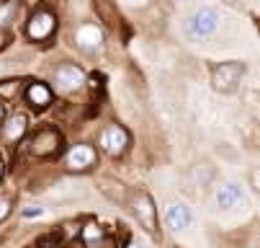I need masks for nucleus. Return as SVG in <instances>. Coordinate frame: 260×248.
I'll return each mask as SVG.
<instances>
[{
	"label": "nucleus",
	"instance_id": "1",
	"mask_svg": "<svg viewBox=\"0 0 260 248\" xmlns=\"http://www.w3.org/2000/svg\"><path fill=\"white\" fill-rule=\"evenodd\" d=\"M247 73V65L240 60H227V62H219L211 67V88L221 96H230L240 88L242 78Z\"/></svg>",
	"mask_w": 260,
	"mask_h": 248
},
{
	"label": "nucleus",
	"instance_id": "2",
	"mask_svg": "<svg viewBox=\"0 0 260 248\" xmlns=\"http://www.w3.org/2000/svg\"><path fill=\"white\" fill-rule=\"evenodd\" d=\"M129 204H132V212H134L137 223L144 228V233L157 238V207H155V199L150 197V191L134 189L132 197H129Z\"/></svg>",
	"mask_w": 260,
	"mask_h": 248
},
{
	"label": "nucleus",
	"instance_id": "3",
	"mask_svg": "<svg viewBox=\"0 0 260 248\" xmlns=\"http://www.w3.org/2000/svg\"><path fill=\"white\" fill-rule=\"evenodd\" d=\"M62 134L54 129V127H42L36 129L28 140V153L39 160H52L62 153Z\"/></svg>",
	"mask_w": 260,
	"mask_h": 248
},
{
	"label": "nucleus",
	"instance_id": "4",
	"mask_svg": "<svg viewBox=\"0 0 260 248\" xmlns=\"http://www.w3.org/2000/svg\"><path fill=\"white\" fill-rule=\"evenodd\" d=\"M129 145H132V134H129V129H126L124 124H119V122L106 124V127L101 129V134H98V148H101L108 158H121V155L129 150Z\"/></svg>",
	"mask_w": 260,
	"mask_h": 248
},
{
	"label": "nucleus",
	"instance_id": "5",
	"mask_svg": "<svg viewBox=\"0 0 260 248\" xmlns=\"http://www.w3.org/2000/svg\"><path fill=\"white\" fill-rule=\"evenodd\" d=\"M72 44H75L83 54H101L103 52V31L98 23L93 21H83L75 26V31H72Z\"/></svg>",
	"mask_w": 260,
	"mask_h": 248
},
{
	"label": "nucleus",
	"instance_id": "6",
	"mask_svg": "<svg viewBox=\"0 0 260 248\" xmlns=\"http://www.w3.org/2000/svg\"><path fill=\"white\" fill-rule=\"evenodd\" d=\"M54 31H57V16L52 11H34L31 18L26 21V37L31 42H49L54 37Z\"/></svg>",
	"mask_w": 260,
	"mask_h": 248
},
{
	"label": "nucleus",
	"instance_id": "7",
	"mask_svg": "<svg viewBox=\"0 0 260 248\" xmlns=\"http://www.w3.org/2000/svg\"><path fill=\"white\" fill-rule=\"evenodd\" d=\"M52 80H54V88L59 93H72V91L83 88L85 73H83V67H78L75 62H59L54 67V73H52Z\"/></svg>",
	"mask_w": 260,
	"mask_h": 248
},
{
	"label": "nucleus",
	"instance_id": "8",
	"mask_svg": "<svg viewBox=\"0 0 260 248\" xmlns=\"http://www.w3.org/2000/svg\"><path fill=\"white\" fill-rule=\"evenodd\" d=\"M219 26V13L214 8H199L188 18V37L191 39H206Z\"/></svg>",
	"mask_w": 260,
	"mask_h": 248
},
{
	"label": "nucleus",
	"instance_id": "9",
	"mask_svg": "<svg viewBox=\"0 0 260 248\" xmlns=\"http://www.w3.org/2000/svg\"><path fill=\"white\" fill-rule=\"evenodd\" d=\"M98 163V153L93 145L88 143H80V145H72L64 155V166L75 173H83V171H90L93 166Z\"/></svg>",
	"mask_w": 260,
	"mask_h": 248
},
{
	"label": "nucleus",
	"instance_id": "10",
	"mask_svg": "<svg viewBox=\"0 0 260 248\" xmlns=\"http://www.w3.org/2000/svg\"><path fill=\"white\" fill-rule=\"evenodd\" d=\"M23 96H26V103L31 106L34 112H44L47 106L52 103V98H54V91H52V86H47L42 80H34V83L26 86Z\"/></svg>",
	"mask_w": 260,
	"mask_h": 248
},
{
	"label": "nucleus",
	"instance_id": "11",
	"mask_svg": "<svg viewBox=\"0 0 260 248\" xmlns=\"http://www.w3.org/2000/svg\"><path fill=\"white\" fill-rule=\"evenodd\" d=\"M165 223L170 230H185L191 225V209L183 202H170L165 209Z\"/></svg>",
	"mask_w": 260,
	"mask_h": 248
},
{
	"label": "nucleus",
	"instance_id": "12",
	"mask_svg": "<svg viewBox=\"0 0 260 248\" xmlns=\"http://www.w3.org/2000/svg\"><path fill=\"white\" fill-rule=\"evenodd\" d=\"M28 124H26V117L23 114H13L11 119H6V124H0V137L6 140V143H18V140L26 134Z\"/></svg>",
	"mask_w": 260,
	"mask_h": 248
},
{
	"label": "nucleus",
	"instance_id": "13",
	"mask_svg": "<svg viewBox=\"0 0 260 248\" xmlns=\"http://www.w3.org/2000/svg\"><path fill=\"white\" fill-rule=\"evenodd\" d=\"M240 202H242V189H240L237 184L227 181V184H221V186L216 189V204H219L221 209H232V207H237Z\"/></svg>",
	"mask_w": 260,
	"mask_h": 248
},
{
	"label": "nucleus",
	"instance_id": "14",
	"mask_svg": "<svg viewBox=\"0 0 260 248\" xmlns=\"http://www.w3.org/2000/svg\"><path fill=\"white\" fill-rule=\"evenodd\" d=\"M11 212H13V197L3 194V197H0V223H6Z\"/></svg>",
	"mask_w": 260,
	"mask_h": 248
},
{
	"label": "nucleus",
	"instance_id": "15",
	"mask_svg": "<svg viewBox=\"0 0 260 248\" xmlns=\"http://www.w3.org/2000/svg\"><path fill=\"white\" fill-rule=\"evenodd\" d=\"M8 44V31H3V29H0V49H3Z\"/></svg>",
	"mask_w": 260,
	"mask_h": 248
},
{
	"label": "nucleus",
	"instance_id": "16",
	"mask_svg": "<svg viewBox=\"0 0 260 248\" xmlns=\"http://www.w3.org/2000/svg\"><path fill=\"white\" fill-rule=\"evenodd\" d=\"M6 119V109H3V103H0V122Z\"/></svg>",
	"mask_w": 260,
	"mask_h": 248
},
{
	"label": "nucleus",
	"instance_id": "17",
	"mask_svg": "<svg viewBox=\"0 0 260 248\" xmlns=\"http://www.w3.org/2000/svg\"><path fill=\"white\" fill-rule=\"evenodd\" d=\"M3 173H6V168H3V160H0V179H3Z\"/></svg>",
	"mask_w": 260,
	"mask_h": 248
},
{
	"label": "nucleus",
	"instance_id": "18",
	"mask_svg": "<svg viewBox=\"0 0 260 248\" xmlns=\"http://www.w3.org/2000/svg\"><path fill=\"white\" fill-rule=\"evenodd\" d=\"M28 3H34V6H36V3H39V0H28Z\"/></svg>",
	"mask_w": 260,
	"mask_h": 248
},
{
	"label": "nucleus",
	"instance_id": "19",
	"mask_svg": "<svg viewBox=\"0 0 260 248\" xmlns=\"http://www.w3.org/2000/svg\"><path fill=\"white\" fill-rule=\"evenodd\" d=\"M132 248H137V245H132Z\"/></svg>",
	"mask_w": 260,
	"mask_h": 248
}]
</instances>
